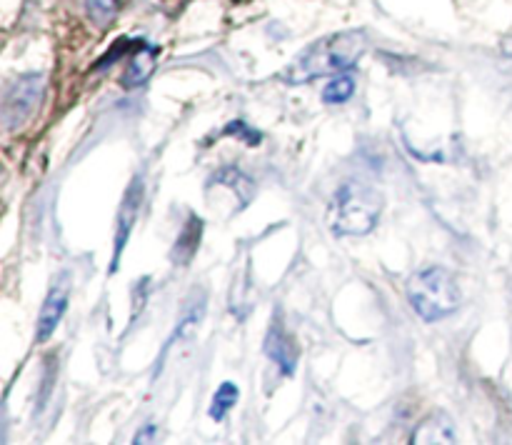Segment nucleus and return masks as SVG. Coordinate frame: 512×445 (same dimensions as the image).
Segmentation results:
<instances>
[{
	"instance_id": "obj_1",
	"label": "nucleus",
	"mask_w": 512,
	"mask_h": 445,
	"mask_svg": "<svg viewBox=\"0 0 512 445\" xmlns=\"http://www.w3.org/2000/svg\"><path fill=\"white\" fill-rule=\"evenodd\" d=\"M368 50L365 30H345V33L325 35L298 55L293 65L283 73V80L290 85L313 83L325 75L348 73Z\"/></svg>"
},
{
	"instance_id": "obj_2",
	"label": "nucleus",
	"mask_w": 512,
	"mask_h": 445,
	"mask_svg": "<svg viewBox=\"0 0 512 445\" xmlns=\"http://www.w3.org/2000/svg\"><path fill=\"white\" fill-rule=\"evenodd\" d=\"M408 303L425 323H438L450 318L463 303V288L443 265H428L415 270L405 285Z\"/></svg>"
},
{
	"instance_id": "obj_3",
	"label": "nucleus",
	"mask_w": 512,
	"mask_h": 445,
	"mask_svg": "<svg viewBox=\"0 0 512 445\" xmlns=\"http://www.w3.org/2000/svg\"><path fill=\"white\" fill-rule=\"evenodd\" d=\"M383 213V195L368 183L348 180L338 188L330 203V228L335 235H368Z\"/></svg>"
},
{
	"instance_id": "obj_4",
	"label": "nucleus",
	"mask_w": 512,
	"mask_h": 445,
	"mask_svg": "<svg viewBox=\"0 0 512 445\" xmlns=\"http://www.w3.org/2000/svg\"><path fill=\"white\" fill-rule=\"evenodd\" d=\"M45 95V75L43 73H25L15 78L5 88L3 95V130L15 133L25 128L38 113Z\"/></svg>"
},
{
	"instance_id": "obj_5",
	"label": "nucleus",
	"mask_w": 512,
	"mask_h": 445,
	"mask_svg": "<svg viewBox=\"0 0 512 445\" xmlns=\"http://www.w3.org/2000/svg\"><path fill=\"white\" fill-rule=\"evenodd\" d=\"M143 193H145V180L143 175H135L130 180L128 190L123 195V203L118 208V223H115V240H113V263H110V273H115L123 258V250L128 245L130 233H133L135 223H138L140 208H143Z\"/></svg>"
},
{
	"instance_id": "obj_6",
	"label": "nucleus",
	"mask_w": 512,
	"mask_h": 445,
	"mask_svg": "<svg viewBox=\"0 0 512 445\" xmlns=\"http://www.w3.org/2000/svg\"><path fill=\"white\" fill-rule=\"evenodd\" d=\"M68 300H70V278L68 273H63V278H58L53 285H50L48 295H45L43 305H40L38 325H35V340H38V343H45V340L55 333V328H58L60 320H63L65 310H68Z\"/></svg>"
},
{
	"instance_id": "obj_7",
	"label": "nucleus",
	"mask_w": 512,
	"mask_h": 445,
	"mask_svg": "<svg viewBox=\"0 0 512 445\" xmlns=\"http://www.w3.org/2000/svg\"><path fill=\"white\" fill-rule=\"evenodd\" d=\"M265 353L268 358L283 370L285 375H293L295 373V365H298V348H295L293 338L285 333L283 323L278 318L273 320L268 330V338H265Z\"/></svg>"
},
{
	"instance_id": "obj_8",
	"label": "nucleus",
	"mask_w": 512,
	"mask_h": 445,
	"mask_svg": "<svg viewBox=\"0 0 512 445\" xmlns=\"http://www.w3.org/2000/svg\"><path fill=\"white\" fill-rule=\"evenodd\" d=\"M158 65V48L140 43L135 53H130V63L123 73V88H140L150 80Z\"/></svg>"
},
{
	"instance_id": "obj_9",
	"label": "nucleus",
	"mask_w": 512,
	"mask_h": 445,
	"mask_svg": "<svg viewBox=\"0 0 512 445\" xmlns=\"http://www.w3.org/2000/svg\"><path fill=\"white\" fill-rule=\"evenodd\" d=\"M458 433L448 413H433L418 425L413 435V443H455Z\"/></svg>"
},
{
	"instance_id": "obj_10",
	"label": "nucleus",
	"mask_w": 512,
	"mask_h": 445,
	"mask_svg": "<svg viewBox=\"0 0 512 445\" xmlns=\"http://www.w3.org/2000/svg\"><path fill=\"white\" fill-rule=\"evenodd\" d=\"M200 240H203V220L190 215L185 220L183 230H180V238L173 248V263L175 265H188L195 258V250H198Z\"/></svg>"
},
{
	"instance_id": "obj_11",
	"label": "nucleus",
	"mask_w": 512,
	"mask_h": 445,
	"mask_svg": "<svg viewBox=\"0 0 512 445\" xmlns=\"http://www.w3.org/2000/svg\"><path fill=\"white\" fill-rule=\"evenodd\" d=\"M213 183L228 185V188L233 190L235 195H238L240 208H243L245 203H250V200H253L255 183L248 178V175L243 173V170H238V168H223V170H220V173H215Z\"/></svg>"
},
{
	"instance_id": "obj_12",
	"label": "nucleus",
	"mask_w": 512,
	"mask_h": 445,
	"mask_svg": "<svg viewBox=\"0 0 512 445\" xmlns=\"http://www.w3.org/2000/svg\"><path fill=\"white\" fill-rule=\"evenodd\" d=\"M238 395H240L238 385L230 383V380L220 383V388L215 390V395H213V403H210V418H213L215 423H220V420H223L225 415L235 408V403H238Z\"/></svg>"
},
{
	"instance_id": "obj_13",
	"label": "nucleus",
	"mask_w": 512,
	"mask_h": 445,
	"mask_svg": "<svg viewBox=\"0 0 512 445\" xmlns=\"http://www.w3.org/2000/svg\"><path fill=\"white\" fill-rule=\"evenodd\" d=\"M355 95V78L348 73H340L333 75L328 85L323 90V100L328 105H340V103H348L350 98Z\"/></svg>"
},
{
	"instance_id": "obj_14",
	"label": "nucleus",
	"mask_w": 512,
	"mask_h": 445,
	"mask_svg": "<svg viewBox=\"0 0 512 445\" xmlns=\"http://www.w3.org/2000/svg\"><path fill=\"white\" fill-rule=\"evenodd\" d=\"M120 5H123V0H85V10L98 28H108L113 23Z\"/></svg>"
},
{
	"instance_id": "obj_15",
	"label": "nucleus",
	"mask_w": 512,
	"mask_h": 445,
	"mask_svg": "<svg viewBox=\"0 0 512 445\" xmlns=\"http://www.w3.org/2000/svg\"><path fill=\"white\" fill-rule=\"evenodd\" d=\"M225 135H235V138H243L248 140L250 145H258L260 140H263V133H258V130H250L248 123H243V120H233V123L228 125V128L223 130Z\"/></svg>"
},
{
	"instance_id": "obj_16",
	"label": "nucleus",
	"mask_w": 512,
	"mask_h": 445,
	"mask_svg": "<svg viewBox=\"0 0 512 445\" xmlns=\"http://www.w3.org/2000/svg\"><path fill=\"white\" fill-rule=\"evenodd\" d=\"M155 440V428L153 425H148V428H143L138 433V438H135V443H153Z\"/></svg>"
},
{
	"instance_id": "obj_17",
	"label": "nucleus",
	"mask_w": 512,
	"mask_h": 445,
	"mask_svg": "<svg viewBox=\"0 0 512 445\" xmlns=\"http://www.w3.org/2000/svg\"><path fill=\"white\" fill-rule=\"evenodd\" d=\"M503 48H505V53H508V55H512V38H508V40H505V43H503Z\"/></svg>"
}]
</instances>
